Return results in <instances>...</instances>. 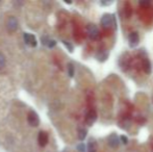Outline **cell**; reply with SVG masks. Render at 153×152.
Here are the masks:
<instances>
[{
  "label": "cell",
  "instance_id": "6da1fadb",
  "mask_svg": "<svg viewBox=\"0 0 153 152\" xmlns=\"http://www.w3.org/2000/svg\"><path fill=\"white\" fill-rule=\"evenodd\" d=\"M101 25L105 28H111V27H116V17L115 15L105 14L101 18Z\"/></svg>",
  "mask_w": 153,
  "mask_h": 152
},
{
  "label": "cell",
  "instance_id": "7a4b0ae2",
  "mask_svg": "<svg viewBox=\"0 0 153 152\" xmlns=\"http://www.w3.org/2000/svg\"><path fill=\"white\" fill-rule=\"evenodd\" d=\"M107 144L111 148H117L120 144V139L117 133H111L107 139Z\"/></svg>",
  "mask_w": 153,
  "mask_h": 152
},
{
  "label": "cell",
  "instance_id": "3957f363",
  "mask_svg": "<svg viewBox=\"0 0 153 152\" xmlns=\"http://www.w3.org/2000/svg\"><path fill=\"white\" fill-rule=\"evenodd\" d=\"M27 121L30 124L31 126H38L39 123H40V119H39V116L36 113L34 112H29L28 116H27Z\"/></svg>",
  "mask_w": 153,
  "mask_h": 152
},
{
  "label": "cell",
  "instance_id": "277c9868",
  "mask_svg": "<svg viewBox=\"0 0 153 152\" xmlns=\"http://www.w3.org/2000/svg\"><path fill=\"white\" fill-rule=\"evenodd\" d=\"M87 30H88V33H89V36H90V38H91V39H97V38H98L99 30H98V28H97V26L95 24L88 25Z\"/></svg>",
  "mask_w": 153,
  "mask_h": 152
},
{
  "label": "cell",
  "instance_id": "5b68a950",
  "mask_svg": "<svg viewBox=\"0 0 153 152\" xmlns=\"http://www.w3.org/2000/svg\"><path fill=\"white\" fill-rule=\"evenodd\" d=\"M128 41H129V46L130 47L137 46L140 42V37H139V35H137V33H131L128 37Z\"/></svg>",
  "mask_w": 153,
  "mask_h": 152
},
{
  "label": "cell",
  "instance_id": "8992f818",
  "mask_svg": "<svg viewBox=\"0 0 153 152\" xmlns=\"http://www.w3.org/2000/svg\"><path fill=\"white\" fill-rule=\"evenodd\" d=\"M6 25H7V28L10 31H15L17 28H18V21H17V19L15 18V17H10L7 20V23H6Z\"/></svg>",
  "mask_w": 153,
  "mask_h": 152
},
{
  "label": "cell",
  "instance_id": "52a82bcc",
  "mask_svg": "<svg viewBox=\"0 0 153 152\" xmlns=\"http://www.w3.org/2000/svg\"><path fill=\"white\" fill-rule=\"evenodd\" d=\"M23 38H24V41L25 43H26L27 45H29V46L31 47H34L36 45V38H34L33 35H31V33H24V36H23Z\"/></svg>",
  "mask_w": 153,
  "mask_h": 152
},
{
  "label": "cell",
  "instance_id": "ba28073f",
  "mask_svg": "<svg viewBox=\"0 0 153 152\" xmlns=\"http://www.w3.org/2000/svg\"><path fill=\"white\" fill-rule=\"evenodd\" d=\"M38 141H39V144L40 146H46L47 143H48V133L45 131H41L39 133V136H38Z\"/></svg>",
  "mask_w": 153,
  "mask_h": 152
},
{
  "label": "cell",
  "instance_id": "9c48e42d",
  "mask_svg": "<svg viewBox=\"0 0 153 152\" xmlns=\"http://www.w3.org/2000/svg\"><path fill=\"white\" fill-rule=\"evenodd\" d=\"M107 57H108V51H106V50L99 51V52L97 53V55H96V59H98L99 62H101V63L106 61Z\"/></svg>",
  "mask_w": 153,
  "mask_h": 152
},
{
  "label": "cell",
  "instance_id": "30bf717a",
  "mask_svg": "<svg viewBox=\"0 0 153 152\" xmlns=\"http://www.w3.org/2000/svg\"><path fill=\"white\" fill-rule=\"evenodd\" d=\"M96 119H97V115L94 110H90L87 114V123L89 124V125H92V124L96 121Z\"/></svg>",
  "mask_w": 153,
  "mask_h": 152
},
{
  "label": "cell",
  "instance_id": "8fae6325",
  "mask_svg": "<svg viewBox=\"0 0 153 152\" xmlns=\"http://www.w3.org/2000/svg\"><path fill=\"white\" fill-rule=\"evenodd\" d=\"M96 143H95L94 140H90L89 143H88V148H87V152H96Z\"/></svg>",
  "mask_w": 153,
  "mask_h": 152
},
{
  "label": "cell",
  "instance_id": "7c38bea8",
  "mask_svg": "<svg viewBox=\"0 0 153 152\" xmlns=\"http://www.w3.org/2000/svg\"><path fill=\"white\" fill-rule=\"evenodd\" d=\"M143 67L146 73H151V64H150L149 59H145L143 62Z\"/></svg>",
  "mask_w": 153,
  "mask_h": 152
},
{
  "label": "cell",
  "instance_id": "4fadbf2b",
  "mask_svg": "<svg viewBox=\"0 0 153 152\" xmlns=\"http://www.w3.org/2000/svg\"><path fill=\"white\" fill-rule=\"evenodd\" d=\"M87 136V130L85 128H79L78 129V139L80 141H83Z\"/></svg>",
  "mask_w": 153,
  "mask_h": 152
},
{
  "label": "cell",
  "instance_id": "5bb4252c",
  "mask_svg": "<svg viewBox=\"0 0 153 152\" xmlns=\"http://www.w3.org/2000/svg\"><path fill=\"white\" fill-rule=\"evenodd\" d=\"M77 152H87V147L83 143L77 145Z\"/></svg>",
  "mask_w": 153,
  "mask_h": 152
},
{
  "label": "cell",
  "instance_id": "9a60e30c",
  "mask_svg": "<svg viewBox=\"0 0 153 152\" xmlns=\"http://www.w3.org/2000/svg\"><path fill=\"white\" fill-rule=\"evenodd\" d=\"M4 66H5V57L2 53H0V70L3 69Z\"/></svg>",
  "mask_w": 153,
  "mask_h": 152
},
{
  "label": "cell",
  "instance_id": "2e32d148",
  "mask_svg": "<svg viewBox=\"0 0 153 152\" xmlns=\"http://www.w3.org/2000/svg\"><path fill=\"white\" fill-rule=\"evenodd\" d=\"M68 73H69V76L73 77L74 75V66L72 64H69L68 65Z\"/></svg>",
  "mask_w": 153,
  "mask_h": 152
},
{
  "label": "cell",
  "instance_id": "e0dca14e",
  "mask_svg": "<svg viewBox=\"0 0 153 152\" xmlns=\"http://www.w3.org/2000/svg\"><path fill=\"white\" fill-rule=\"evenodd\" d=\"M55 44H56V42L55 41H53V40H48V42H47V46L48 47H50V48H52V47H54L55 46Z\"/></svg>",
  "mask_w": 153,
  "mask_h": 152
},
{
  "label": "cell",
  "instance_id": "ac0fdd59",
  "mask_svg": "<svg viewBox=\"0 0 153 152\" xmlns=\"http://www.w3.org/2000/svg\"><path fill=\"white\" fill-rule=\"evenodd\" d=\"M62 43H64V44L66 45L67 47H68V48H69V50H70V51H73V46L70 44V43L66 42V41H62Z\"/></svg>",
  "mask_w": 153,
  "mask_h": 152
},
{
  "label": "cell",
  "instance_id": "d6986e66",
  "mask_svg": "<svg viewBox=\"0 0 153 152\" xmlns=\"http://www.w3.org/2000/svg\"><path fill=\"white\" fill-rule=\"evenodd\" d=\"M120 140H121L122 142H123V144H125V145H126L127 143H128V139H127L125 136H122L121 138H120Z\"/></svg>",
  "mask_w": 153,
  "mask_h": 152
},
{
  "label": "cell",
  "instance_id": "ffe728a7",
  "mask_svg": "<svg viewBox=\"0 0 153 152\" xmlns=\"http://www.w3.org/2000/svg\"><path fill=\"white\" fill-rule=\"evenodd\" d=\"M111 3H113V2H111V1H102V2H101V4H102V5H109V4H111Z\"/></svg>",
  "mask_w": 153,
  "mask_h": 152
}]
</instances>
